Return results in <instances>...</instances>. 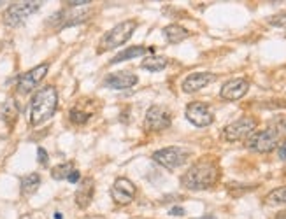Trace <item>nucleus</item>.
I'll return each mask as SVG.
<instances>
[{
  "label": "nucleus",
  "instance_id": "f257e3e1",
  "mask_svg": "<svg viewBox=\"0 0 286 219\" xmlns=\"http://www.w3.org/2000/svg\"><path fill=\"white\" fill-rule=\"evenodd\" d=\"M220 179V167L213 159H200L181 177V184L192 191H202L214 186Z\"/></svg>",
  "mask_w": 286,
  "mask_h": 219
},
{
  "label": "nucleus",
  "instance_id": "f03ea898",
  "mask_svg": "<svg viewBox=\"0 0 286 219\" xmlns=\"http://www.w3.org/2000/svg\"><path fill=\"white\" fill-rule=\"evenodd\" d=\"M58 105V93L53 86H44L35 93L30 103V123L34 126L43 125L55 114Z\"/></svg>",
  "mask_w": 286,
  "mask_h": 219
},
{
  "label": "nucleus",
  "instance_id": "7ed1b4c3",
  "mask_svg": "<svg viewBox=\"0 0 286 219\" xmlns=\"http://www.w3.org/2000/svg\"><path fill=\"white\" fill-rule=\"evenodd\" d=\"M135 28H137L135 20H127V21H121L120 25H116L114 28H111L107 34L102 35V39L98 42V53L109 51V49L123 46L133 35Z\"/></svg>",
  "mask_w": 286,
  "mask_h": 219
},
{
  "label": "nucleus",
  "instance_id": "20e7f679",
  "mask_svg": "<svg viewBox=\"0 0 286 219\" xmlns=\"http://www.w3.org/2000/svg\"><path fill=\"white\" fill-rule=\"evenodd\" d=\"M279 142V130L278 128H265L256 130L246 139V146L256 153H270L272 149L278 147Z\"/></svg>",
  "mask_w": 286,
  "mask_h": 219
},
{
  "label": "nucleus",
  "instance_id": "39448f33",
  "mask_svg": "<svg viewBox=\"0 0 286 219\" xmlns=\"http://www.w3.org/2000/svg\"><path fill=\"white\" fill-rule=\"evenodd\" d=\"M190 158V149L181 146H171V147H163L153 153V159L162 167L169 168V170H174V168H179L181 165H184Z\"/></svg>",
  "mask_w": 286,
  "mask_h": 219
},
{
  "label": "nucleus",
  "instance_id": "423d86ee",
  "mask_svg": "<svg viewBox=\"0 0 286 219\" xmlns=\"http://www.w3.org/2000/svg\"><path fill=\"white\" fill-rule=\"evenodd\" d=\"M43 2H14L7 7V11L4 13V23L7 26H18L25 23L28 20V16H32L34 13H37L41 9Z\"/></svg>",
  "mask_w": 286,
  "mask_h": 219
},
{
  "label": "nucleus",
  "instance_id": "0eeeda50",
  "mask_svg": "<svg viewBox=\"0 0 286 219\" xmlns=\"http://www.w3.org/2000/svg\"><path fill=\"white\" fill-rule=\"evenodd\" d=\"M255 130H256L255 118L244 116L225 126V130H223V139H225L226 142H239V140H242V139H248Z\"/></svg>",
  "mask_w": 286,
  "mask_h": 219
},
{
  "label": "nucleus",
  "instance_id": "6e6552de",
  "mask_svg": "<svg viewBox=\"0 0 286 219\" xmlns=\"http://www.w3.org/2000/svg\"><path fill=\"white\" fill-rule=\"evenodd\" d=\"M172 125V116L167 109L160 107V105H151L146 112L144 119V128L148 132H162L167 130Z\"/></svg>",
  "mask_w": 286,
  "mask_h": 219
},
{
  "label": "nucleus",
  "instance_id": "1a4fd4ad",
  "mask_svg": "<svg viewBox=\"0 0 286 219\" xmlns=\"http://www.w3.org/2000/svg\"><path fill=\"white\" fill-rule=\"evenodd\" d=\"M47 69H49L47 63H41V65H37V67H34L32 70H28V72L22 74V76L18 78V91L22 95L30 93L39 82L46 78Z\"/></svg>",
  "mask_w": 286,
  "mask_h": 219
},
{
  "label": "nucleus",
  "instance_id": "9d476101",
  "mask_svg": "<svg viewBox=\"0 0 286 219\" xmlns=\"http://www.w3.org/2000/svg\"><path fill=\"white\" fill-rule=\"evenodd\" d=\"M186 119L195 126H209L214 121V114L204 102H192L186 107Z\"/></svg>",
  "mask_w": 286,
  "mask_h": 219
},
{
  "label": "nucleus",
  "instance_id": "9b49d317",
  "mask_svg": "<svg viewBox=\"0 0 286 219\" xmlns=\"http://www.w3.org/2000/svg\"><path fill=\"white\" fill-rule=\"evenodd\" d=\"M111 197L118 205H128L135 198V186L127 177H120L114 180L111 188Z\"/></svg>",
  "mask_w": 286,
  "mask_h": 219
},
{
  "label": "nucleus",
  "instance_id": "f8f14e48",
  "mask_svg": "<svg viewBox=\"0 0 286 219\" xmlns=\"http://www.w3.org/2000/svg\"><path fill=\"white\" fill-rule=\"evenodd\" d=\"M248 90H249V82L246 81V79H242V78L230 79L228 82L223 84L221 91H220V97H221L223 100L234 102V100L242 99L244 95L248 93Z\"/></svg>",
  "mask_w": 286,
  "mask_h": 219
},
{
  "label": "nucleus",
  "instance_id": "ddd939ff",
  "mask_svg": "<svg viewBox=\"0 0 286 219\" xmlns=\"http://www.w3.org/2000/svg\"><path fill=\"white\" fill-rule=\"evenodd\" d=\"M216 79V76L211 72H195V74H190L188 78L183 81V91L184 93H197V91H200L202 88H205L207 84Z\"/></svg>",
  "mask_w": 286,
  "mask_h": 219
},
{
  "label": "nucleus",
  "instance_id": "4468645a",
  "mask_svg": "<svg viewBox=\"0 0 286 219\" xmlns=\"http://www.w3.org/2000/svg\"><path fill=\"white\" fill-rule=\"evenodd\" d=\"M137 81H139V78H137L135 74L116 72V74H111V76L106 79V86L112 88V90H127V88L135 86Z\"/></svg>",
  "mask_w": 286,
  "mask_h": 219
},
{
  "label": "nucleus",
  "instance_id": "2eb2a0df",
  "mask_svg": "<svg viewBox=\"0 0 286 219\" xmlns=\"http://www.w3.org/2000/svg\"><path fill=\"white\" fill-rule=\"evenodd\" d=\"M93 195H95V182L91 177H86V179L81 180V184H79V188L76 191L77 207L86 209L91 203V200H93Z\"/></svg>",
  "mask_w": 286,
  "mask_h": 219
},
{
  "label": "nucleus",
  "instance_id": "dca6fc26",
  "mask_svg": "<svg viewBox=\"0 0 286 219\" xmlns=\"http://www.w3.org/2000/svg\"><path fill=\"white\" fill-rule=\"evenodd\" d=\"M154 49L153 47H146V46H130L127 49H123L121 53L114 56L111 60V63H121V61H127V60H135L139 56H144L148 53H153Z\"/></svg>",
  "mask_w": 286,
  "mask_h": 219
},
{
  "label": "nucleus",
  "instance_id": "f3484780",
  "mask_svg": "<svg viewBox=\"0 0 286 219\" xmlns=\"http://www.w3.org/2000/svg\"><path fill=\"white\" fill-rule=\"evenodd\" d=\"M163 35H165V39L171 44H179V42H183V40L188 39L192 34H190L184 26L177 25V23H172V25H167L165 28H163Z\"/></svg>",
  "mask_w": 286,
  "mask_h": 219
},
{
  "label": "nucleus",
  "instance_id": "a211bd4d",
  "mask_svg": "<svg viewBox=\"0 0 286 219\" xmlns=\"http://www.w3.org/2000/svg\"><path fill=\"white\" fill-rule=\"evenodd\" d=\"M93 114H95V109L93 107L85 109V100H83V102L77 103L76 107L70 109V121H72L74 125H85Z\"/></svg>",
  "mask_w": 286,
  "mask_h": 219
},
{
  "label": "nucleus",
  "instance_id": "6ab92c4d",
  "mask_svg": "<svg viewBox=\"0 0 286 219\" xmlns=\"http://www.w3.org/2000/svg\"><path fill=\"white\" fill-rule=\"evenodd\" d=\"M169 65V60H167L165 56H148V58H144L141 63L142 69L150 70V72H160V70H163Z\"/></svg>",
  "mask_w": 286,
  "mask_h": 219
},
{
  "label": "nucleus",
  "instance_id": "aec40b11",
  "mask_svg": "<svg viewBox=\"0 0 286 219\" xmlns=\"http://www.w3.org/2000/svg\"><path fill=\"white\" fill-rule=\"evenodd\" d=\"M41 186V176L39 174H28L22 179V195L23 197H30Z\"/></svg>",
  "mask_w": 286,
  "mask_h": 219
},
{
  "label": "nucleus",
  "instance_id": "412c9836",
  "mask_svg": "<svg viewBox=\"0 0 286 219\" xmlns=\"http://www.w3.org/2000/svg\"><path fill=\"white\" fill-rule=\"evenodd\" d=\"M0 114H2V118L7 121L9 125H13L14 119L18 118V107H16V103H14L13 99H9L7 102L4 103V107H2Z\"/></svg>",
  "mask_w": 286,
  "mask_h": 219
},
{
  "label": "nucleus",
  "instance_id": "4be33fe9",
  "mask_svg": "<svg viewBox=\"0 0 286 219\" xmlns=\"http://www.w3.org/2000/svg\"><path fill=\"white\" fill-rule=\"evenodd\" d=\"M74 167L72 163H62V165H56V167L51 168V177L56 180H62V179H67L68 174L72 172Z\"/></svg>",
  "mask_w": 286,
  "mask_h": 219
},
{
  "label": "nucleus",
  "instance_id": "5701e85b",
  "mask_svg": "<svg viewBox=\"0 0 286 219\" xmlns=\"http://www.w3.org/2000/svg\"><path fill=\"white\" fill-rule=\"evenodd\" d=\"M267 203H272V205H278V203H286V186L278 189H272L269 195H267Z\"/></svg>",
  "mask_w": 286,
  "mask_h": 219
},
{
  "label": "nucleus",
  "instance_id": "b1692460",
  "mask_svg": "<svg viewBox=\"0 0 286 219\" xmlns=\"http://www.w3.org/2000/svg\"><path fill=\"white\" fill-rule=\"evenodd\" d=\"M269 23L274 26H286V14H276V16H270Z\"/></svg>",
  "mask_w": 286,
  "mask_h": 219
},
{
  "label": "nucleus",
  "instance_id": "393cba45",
  "mask_svg": "<svg viewBox=\"0 0 286 219\" xmlns=\"http://www.w3.org/2000/svg\"><path fill=\"white\" fill-rule=\"evenodd\" d=\"M37 155H39V163L41 165H46L47 163V153L44 147H39L37 149Z\"/></svg>",
  "mask_w": 286,
  "mask_h": 219
},
{
  "label": "nucleus",
  "instance_id": "a878e982",
  "mask_svg": "<svg viewBox=\"0 0 286 219\" xmlns=\"http://www.w3.org/2000/svg\"><path fill=\"white\" fill-rule=\"evenodd\" d=\"M67 5H70V7H79V5H86V4H91L90 0H68V2H65Z\"/></svg>",
  "mask_w": 286,
  "mask_h": 219
},
{
  "label": "nucleus",
  "instance_id": "bb28decb",
  "mask_svg": "<svg viewBox=\"0 0 286 219\" xmlns=\"http://www.w3.org/2000/svg\"><path fill=\"white\" fill-rule=\"evenodd\" d=\"M67 180H68V182H72V184H76L77 180H79V170H72V172L68 174Z\"/></svg>",
  "mask_w": 286,
  "mask_h": 219
},
{
  "label": "nucleus",
  "instance_id": "cd10ccee",
  "mask_svg": "<svg viewBox=\"0 0 286 219\" xmlns=\"http://www.w3.org/2000/svg\"><path fill=\"white\" fill-rule=\"evenodd\" d=\"M276 125H278V130H286V116L276 118Z\"/></svg>",
  "mask_w": 286,
  "mask_h": 219
},
{
  "label": "nucleus",
  "instance_id": "c85d7f7f",
  "mask_svg": "<svg viewBox=\"0 0 286 219\" xmlns=\"http://www.w3.org/2000/svg\"><path fill=\"white\" fill-rule=\"evenodd\" d=\"M278 153H279V158L286 159V142H281L278 147Z\"/></svg>",
  "mask_w": 286,
  "mask_h": 219
},
{
  "label": "nucleus",
  "instance_id": "c756f323",
  "mask_svg": "<svg viewBox=\"0 0 286 219\" xmlns=\"http://www.w3.org/2000/svg\"><path fill=\"white\" fill-rule=\"evenodd\" d=\"M171 214L172 216H179V218H181V216H184V209H183V207H172Z\"/></svg>",
  "mask_w": 286,
  "mask_h": 219
},
{
  "label": "nucleus",
  "instance_id": "7c9ffc66",
  "mask_svg": "<svg viewBox=\"0 0 286 219\" xmlns=\"http://www.w3.org/2000/svg\"><path fill=\"white\" fill-rule=\"evenodd\" d=\"M278 219H286V211L279 212V214H278Z\"/></svg>",
  "mask_w": 286,
  "mask_h": 219
},
{
  "label": "nucleus",
  "instance_id": "2f4dec72",
  "mask_svg": "<svg viewBox=\"0 0 286 219\" xmlns=\"http://www.w3.org/2000/svg\"><path fill=\"white\" fill-rule=\"evenodd\" d=\"M55 219H64V218H62L60 212H55Z\"/></svg>",
  "mask_w": 286,
  "mask_h": 219
},
{
  "label": "nucleus",
  "instance_id": "473e14b6",
  "mask_svg": "<svg viewBox=\"0 0 286 219\" xmlns=\"http://www.w3.org/2000/svg\"><path fill=\"white\" fill-rule=\"evenodd\" d=\"M20 219H32V216H28V214H25V216H22Z\"/></svg>",
  "mask_w": 286,
  "mask_h": 219
},
{
  "label": "nucleus",
  "instance_id": "72a5a7b5",
  "mask_svg": "<svg viewBox=\"0 0 286 219\" xmlns=\"http://www.w3.org/2000/svg\"><path fill=\"white\" fill-rule=\"evenodd\" d=\"M5 4V2H4V0H0V7H2V5H4Z\"/></svg>",
  "mask_w": 286,
  "mask_h": 219
}]
</instances>
